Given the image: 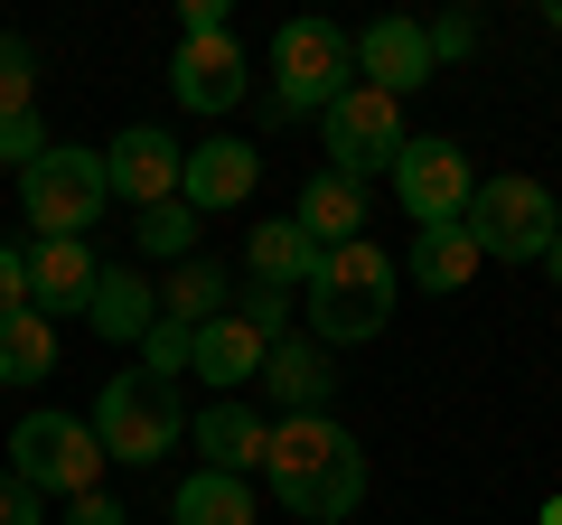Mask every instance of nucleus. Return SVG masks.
<instances>
[{"mask_svg":"<svg viewBox=\"0 0 562 525\" xmlns=\"http://www.w3.org/2000/svg\"><path fill=\"white\" fill-rule=\"evenodd\" d=\"M262 479H272V498L291 506V516L347 525L366 506V442L338 413H291V423H272V442H262Z\"/></svg>","mask_w":562,"mask_h":525,"instance_id":"1","label":"nucleus"},{"mask_svg":"<svg viewBox=\"0 0 562 525\" xmlns=\"http://www.w3.org/2000/svg\"><path fill=\"white\" fill-rule=\"evenodd\" d=\"M301 338H319V347H366V338H384L394 328V254L384 244H328L319 254V272L301 282Z\"/></svg>","mask_w":562,"mask_h":525,"instance_id":"2","label":"nucleus"},{"mask_svg":"<svg viewBox=\"0 0 562 525\" xmlns=\"http://www.w3.org/2000/svg\"><path fill=\"white\" fill-rule=\"evenodd\" d=\"M188 442V404H179V384L169 376H113L94 394V450L103 460H122V469H150V460H169V450Z\"/></svg>","mask_w":562,"mask_h":525,"instance_id":"3","label":"nucleus"},{"mask_svg":"<svg viewBox=\"0 0 562 525\" xmlns=\"http://www.w3.org/2000/svg\"><path fill=\"white\" fill-rule=\"evenodd\" d=\"M469 244H479L487 262H543V244L562 235V206L543 179H525V169H497V179L469 188Z\"/></svg>","mask_w":562,"mask_h":525,"instance_id":"4","label":"nucleus"},{"mask_svg":"<svg viewBox=\"0 0 562 525\" xmlns=\"http://www.w3.org/2000/svg\"><path fill=\"white\" fill-rule=\"evenodd\" d=\"M20 206L38 225V244H85V225L103 216V150H76V142H47L38 160L20 169Z\"/></svg>","mask_w":562,"mask_h":525,"instance_id":"5","label":"nucleus"},{"mask_svg":"<svg viewBox=\"0 0 562 525\" xmlns=\"http://www.w3.org/2000/svg\"><path fill=\"white\" fill-rule=\"evenodd\" d=\"M357 85V47L338 20H281L272 29V113H328Z\"/></svg>","mask_w":562,"mask_h":525,"instance_id":"6","label":"nucleus"},{"mask_svg":"<svg viewBox=\"0 0 562 525\" xmlns=\"http://www.w3.org/2000/svg\"><path fill=\"white\" fill-rule=\"evenodd\" d=\"M10 479L38 488V498H94V479H103L94 423L85 413H57V404L20 413V432H10Z\"/></svg>","mask_w":562,"mask_h":525,"instance_id":"7","label":"nucleus"},{"mask_svg":"<svg viewBox=\"0 0 562 525\" xmlns=\"http://www.w3.org/2000/svg\"><path fill=\"white\" fill-rule=\"evenodd\" d=\"M403 142H413V132H403V103L375 94V85H347V94L319 113V150H328V169H338V179H357V188L384 179Z\"/></svg>","mask_w":562,"mask_h":525,"instance_id":"8","label":"nucleus"},{"mask_svg":"<svg viewBox=\"0 0 562 525\" xmlns=\"http://www.w3.org/2000/svg\"><path fill=\"white\" fill-rule=\"evenodd\" d=\"M384 179H394V206L422 225V235H431V225H460L469 216V188H479V179H469V150L441 142V132H413Z\"/></svg>","mask_w":562,"mask_h":525,"instance_id":"9","label":"nucleus"},{"mask_svg":"<svg viewBox=\"0 0 562 525\" xmlns=\"http://www.w3.org/2000/svg\"><path fill=\"white\" fill-rule=\"evenodd\" d=\"M179 169H188V150L169 142L160 122H132V132L103 142V198H132V216L140 206H169L179 198Z\"/></svg>","mask_w":562,"mask_h":525,"instance_id":"10","label":"nucleus"},{"mask_svg":"<svg viewBox=\"0 0 562 525\" xmlns=\"http://www.w3.org/2000/svg\"><path fill=\"white\" fill-rule=\"evenodd\" d=\"M357 85H375V94H422V85L441 76V66H431V38H422V20H366L357 38Z\"/></svg>","mask_w":562,"mask_h":525,"instance_id":"11","label":"nucleus"},{"mask_svg":"<svg viewBox=\"0 0 562 525\" xmlns=\"http://www.w3.org/2000/svg\"><path fill=\"white\" fill-rule=\"evenodd\" d=\"M169 94L188 103V113H235L244 103V38L225 29V38H179V57H169Z\"/></svg>","mask_w":562,"mask_h":525,"instance_id":"12","label":"nucleus"},{"mask_svg":"<svg viewBox=\"0 0 562 525\" xmlns=\"http://www.w3.org/2000/svg\"><path fill=\"white\" fill-rule=\"evenodd\" d=\"M262 188V150H244V142H188V169H179V198L198 206V216H235L244 198Z\"/></svg>","mask_w":562,"mask_h":525,"instance_id":"13","label":"nucleus"},{"mask_svg":"<svg viewBox=\"0 0 562 525\" xmlns=\"http://www.w3.org/2000/svg\"><path fill=\"white\" fill-rule=\"evenodd\" d=\"M188 442H198V469L254 479V469H262V442H272V423H262L244 394H216L206 413H188Z\"/></svg>","mask_w":562,"mask_h":525,"instance_id":"14","label":"nucleus"},{"mask_svg":"<svg viewBox=\"0 0 562 525\" xmlns=\"http://www.w3.org/2000/svg\"><path fill=\"white\" fill-rule=\"evenodd\" d=\"M262 357H272V338L262 328H244L235 310L206 328H188V376L216 384V394H244V384H262Z\"/></svg>","mask_w":562,"mask_h":525,"instance_id":"15","label":"nucleus"},{"mask_svg":"<svg viewBox=\"0 0 562 525\" xmlns=\"http://www.w3.org/2000/svg\"><path fill=\"white\" fill-rule=\"evenodd\" d=\"M328 347L319 338H301V328H291V338H272V357H262V394H272L281 404V423H291V413H328Z\"/></svg>","mask_w":562,"mask_h":525,"instance_id":"16","label":"nucleus"},{"mask_svg":"<svg viewBox=\"0 0 562 525\" xmlns=\"http://www.w3.org/2000/svg\"><path fill=\"white\" fill-rule=\"evenodd\" d=\"M94 244H29V310L38 320H66V310L94 301Z\"/></svg>","mask_w":562,"mask_h":525,"instance_id":"17","label":"nucleus"},{"mask_svg":"<svg viewBox=\"0 0 562 525\" xmlns=\"http://www.w3.org/2000/svg\"><path fill=\"white\" fill-rule=\"evenodd\" d=\"M85 320H94V338L140 347V338H150V320H160V291L140 282L132 262H103V272H94V301H85Z\"/></svg>","mask_w":562,"mask_h":525,"instance_id":"18","label":"nucleus"},{"mask_svg":"<svg viewBox=\"0 0 562 525\" xmlns=\"http://www.w3.org/2000/svg\"><path fill=\"white\" fill-rule=\"evenodd\" d=\"M291 225H301L310 244H357L366 235V188L357 179H338V169H310V188H301V206H291Z\"/></svg>","mask_w":562,"mask_h":525,"instance_id":"19","label":"nucleus"},{"mask_svg":"<svg viewBox=\"0 0 562 525\" xmlns=\"http://www.w3.org/2000/svg\"><path fill=\"white\" fill-rule=\"evenodd\" d=\"M225 310H235V272H225V262H206V254L169 262L160 320H179V328H206V320H225Z\"/></svg>","mask_w":562,"mask_h":525,"instance_id":"20","label":"nucleus"},{"mask_svg":"<svg viewBox=\"0 0 562 525\" xmlns=\"http://www.w3.org/2000/svg\"><path fill=\"white\" fill-rule=\"evenodd\" d=\"M244 262H254V282H272V291H301L310 272H319V244H310L291 216H262L254 235H244Z\"/></svg>","mask_w":562,"mask_h":525,"instance_id":"21","label":"nucleus"},{"mask_svg":"<svg viewBox=\"0 0 562 525\" xmlns=\"http://www.w3.org/2000/svg\"><path fill=\"white\" fill-rule=\"evenodd\" d=\"M169 525H262V516H254V479H225V469H188L179 498H169Z\"/></svg>","mask_w":562,"mask_h":525,"instance_id":"22","label":"nucleus"},{"mask_svg":"<svg viewBox=\"0 0 562 525\" xmlns=\"http://www.w3.org/2000/svg\"><path fill=\"white\" fill-rule=\"evenodd\" d=\"M479 244H469V225H431V235H413V262H403V282L413 291H469L479 282Z\"/></svg>","mask_w":562,"mask_h":525,"instance_id":"23","label":"nucleus"},{"mask_svg":"<svg viewBox=\"0 0 562 525\" xmlns=\"http://www.w3.org/2000/svg\"><path fill=\"white\" fill-rule=\"evenodd\" d=\"M57 376V320L0 310V384H47Z\"/></svg>","mask_w":562,"mask_h":525,"instance_id":"24","label":"nucleus"},{"mask_svg":"<svg viewBox=\"0 0 562 525\" xmlns=\"http://www.w3.org/2000/svg\"><path fill=\"white\" fill-rule=\"evenodd\" d=\"M198 206H188V198H169V206H140V216H132V254H150V262H188V254H198Z\"/></svg>","mask_w":562,"mask_h":525,"instance_id":"25","label":"nucleus"},{"mask_svg":"<svg viewBox=\"0 0 562 525\" xmlns=\"http://www.w3.org/2000/svg\"><path fill=\"white\" fill-rule=\"evenodd\" d=\"M29 85H38V57H29V38H10V29H0V122L29 113Z\"/></svg>","mask_w":562,"mask_h":525,"instance_id":"26","label":"nucleus"},{"mask_svg":"<svg viewBox=\"0 0 562 525\" xmlns=\"http://www.w3.org/2000/svg\"><path fill=\"white\" fill-rule=\"evenodd\" d=\"M291 310H301V291H272V282H254L235 301V320L244 328H262V338H291Z\"/></svg>","mask_w":562,"mask_h":525,"instance_id":"27","label":"nucleus"},{"mask_svg":"<svg viewBox=\"0 0 562 525\" xmlns=\"http://www.w3.org/2000/svg\"><path fill=\"white\" fill-rule=\"evenodd\" d=\"M140 376H188V328L179 320H150V338H140Z\"/></svg>","mask_w":562,"mask_h":525,"instance_id":"28","label":"nucleus"},{"mask_svg":"<svg viewBox=\"0 0 562 525\" xmlns=\"http://www.w3.org/2000/svg\"><path fill=\"white\" fill-rule=\"evenodd\" d=\"M422 38H431V66H460L479 47V20L469 10H441V20H422Z\"/></svg>","mask_w":562,"mask_h":525,"instance_id":"29","label":"nucleus"},{"mask_svg":"<svg viewBox=\"0 0 562 525\" xmlns=\"http://www.w3.org/2000/svg\"><path fill=\"white\" fill-rule=\"evenodd\" d=\"M38 150H47V122H38V103H29V113L0 122V169H29Z\"/></svg>","mask_w":562,"mask_h":525,"instance_id":"30","label":"nucleus"},{"mask_svg":"<svg viewBox=\"0 0 562 525\" xmlns=\"http://www.w3.org/2000/svg\"><path fill=\"white\" fill-rule=\"evenodd\" d=\"M225 29H235L225 0H179V38H225Z\"/></svg>","mask_w":562,"mask_h":525,"instance_id":"31","label":"nucleus"},{"mask_svg":"<svg viewBox=\"0 0 562 525\" xmlns=\"http://www.w3.org/2000/svg\"><path fill=\"white\" fill-rule=\"evenodd\" d=\"M0 310H29V254L0 244Z\"/></svg>","mask_w":562,"mask_h":525,"instance_id":"32","label":"nucleus"},{"mask_svg":"<svg viewBox=\"0 0 562 525\" xmlns=\"http://www.w3.org/2000/svg\"><path fill=\"white\" fill-rule=\"evenodd\" d=\"M57 525H132V516H122V498H103V488H94V498H66Z\"/></svg>","mask_w":562,"mask_h":525,"instance_id":"33","label":"nucleus"},{"mask_svg":"<svg viewBox=\"0 0 562 525\" xmlns=\"http://www.w3.org/2000/svg\"><path fill=\"white\" fill-rule=\"evenodd\" d=\"M0 525H47L38 516V488H20L10 469H0Z\"/></svg>","mask_w":562,"mask_h":525,"instance_id":"34","label":"nucleus"},{"mask_svg":"<svg viewBox=\"0 0 562 525\" xmlns=\"http://www.w3.org/2000/svg\"><path fill=\"white\" fill-rule=\"evenodd\" d=\"M543 272H553V282H562V235H553V244H543Z\"/></svg>","mask_w":562,"mask_h":525,"instance_id":"35","label":"nucleus"},{"mask_svg":"<svg viewBox=\"0 0 562 525\" xmlns=\"http://www.w3.org/2000/svg\"><path fill=\"white\" fill-rule=\"evenodd\" d=\"M543 29H553V38H562V0H543Z\"/></svg>","mask_w":562,"mask_h":525,"instance_id":"36","label":"nucleus"},{"mask_svg":"<svg viewBox=\"0 0 562 525\" xmlns=\"http://www.w3.org/2000/svg\"><path fill=\"white\" fill-rule=\"evenodd\" d=\"M535 525H562V498H543V516H535Z\"/></svg>","mask_w":562,"mask_h":525,"instance_id":"37","label":"nucleus"}]
</instances>
